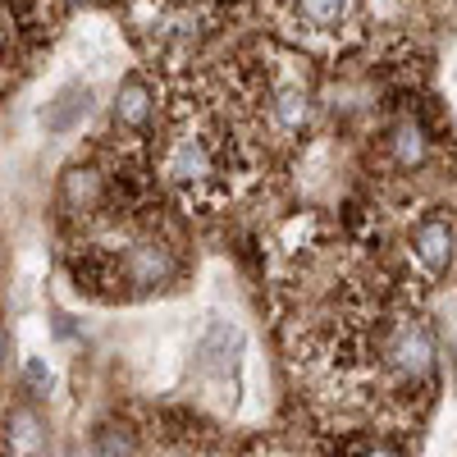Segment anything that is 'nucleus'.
<instances>
[{"instance_id":"f257e3e1","label":"nucleus","mask_w":457,"mask_h":457,"mask_svg":"<svg viewBox=\"0 0 457 457\" xmlns=\"http://www.w3.org/2000/svg\"><path fill=\"white\" fill-rule=\"evenodd\" d=\"M275 23L312 51H338L357 32V0H270Z\"/></svg>"},{"instance_id":"423d86ee","label":"nucleus","mask_w":457,"mask_h":457,"mask_svg":"<svg viewBox=\"0 0 457 457\" xmlns=\"http://www.w3.org/2000/svg\"><path fill=\"white\" fill-rule=\"evenodd\" d=\"M366 457H394V453H366Z\"/></svg>"},{"instance_id":"f03ea898","label":"nucleus","mask_w":457,"mask_h":457,"mask_svg":"<svg viewBox=\"0 0 457 457\" xmlns=\"http://www.w3.org/2000/svg\"><path fill=\"white\" fill-rule=\"evenodd\" d=\"M403 252L421 279H444L457 256V220L444 206H421L403 224Z\"/></svg>"},{"instance_id":"20e7f679","label":"nucleus","mask_w":457,"mask_h":457,"mask_svg":"<svg viewBox=\"0 0 457 457\" xmlns=\"http://www.w3.org/2000/svg\"><path fill=\"white\" fill-rule=\"evenodd\" d=\"M448 101H453V114H457V46L448 55Z\"/></svg>"},{"instance_id":"7ed1b4c3","label":"nucleus","mask_w":457,"mask_h":457,"mask_svg":"<svg viewBox=\"0 0 457 457\" xmlns=\"http://www.w3.org/2000/svg\"><path fill=\"white\" fill-rule=\"evenodd\" d=\"M87 110H92V83H64V87L42 105V114H37V120H42L46 133H73V129L83 124Z\"/></svg>"},{"instance_id":"39448f33","label":"nucleus","mask_w":457,"mask_h":457,"mask_svg":"<svg viewBox=\"0 0 457 457\" xmlns=\"http://www.w3.org/2000/svg\"><path fill=\"white\" fill-rule=\"evenodd\" d=\"M430 457H453V444H448V439H439V444L430 448Z\"/></svg>"}]
</instances>
